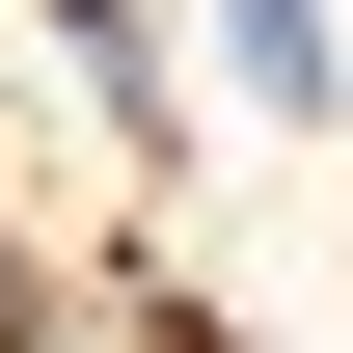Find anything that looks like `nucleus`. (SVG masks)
Returning <instances> with one entry per match:
<instances>
[{"label": "nucleus", "mask_w": 353, "mask_h": 353, "mask_svg": "<svg viewBox=\"0 0 353 353\" xmlns=\"http://www.w3.org/2000/svg\"><path fill=\"white\" fill-rule=\"evenodd\" d=\"M245 54H272V82H326V28H299V0H245Z\"/></svg>", "instance_id": "f257e3e1"}, {"label": "nucleus", "mask_w": 353, "mask_h": 353, "mask_svg": "<svg viewBox=\"0 0 353 353\" xmlns=\"http://www.w3.org/2000/svg\"><path fill=\"white\" fill-rule=\"evenodd\" d=\"M0 353H28V245H0Z\"/></svg>", "instance_id": "f03ea898"}]
</instances>
